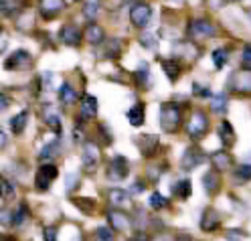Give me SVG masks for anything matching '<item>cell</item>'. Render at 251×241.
I'll return each instance as SVG.
<instances>
[{"instance_id": "cell-1", "label": "cell", "mask_w": 251, "mask_h": 241, "mask_svg": "<svg viewBox=\"0 0 251 241\" xmlns=\"http://www.w3.org/2000/svg\"><path fill=\"white\" fill-rule=\"evenodd\" d=\"M182 126V107L175 102H164L160 106V128L166 134H176Z\"/></svg>"}, {"instance_id": "cell-2", "label": "cell", "mask_w": 251, "mask_h": 241, "mask_svg": "<svg viewBox=\"0 0 251 241\" xmlns=\"http://www.w3.org/2000/svg\"><path fill=\"white\" fill-rule=\"evenodd\" d=\"M207 130H209V116L202 109H197L186 124V134L191 136V140H201L205 138Z\"/></svg>"}, {"instance_id": "cell-3", "label": "cell", "mask_w": 251, "mask_h": 241, "mask_svg": "<svg viewBox=\"0 0 251 241\" xmlns=\"http://www.w3.org/2000/svg\"><path fill=\"white\" fill-rule=\"evenodd\" d=\"M217 35V27L207 19H197L188 25V37L193 41H205Z\"/></svg>"}, {"instance_id": "cell-4", "label": "cell", "mask_w": 251, "mask_h": 241, "mask_svg": "<svg viewBox=\"0 0 251 241\" xmlns=\"http://www.w3.org/2000/svg\"><path fill=\"white\" fill-rule=\"evenodd\" d=\"M100 158H101V152H100V146L96 142H83L81 146V164H83V170L85 172H96L98 164H100Z\"/></svg>"}, {"instance_id": "cell-5", "label": "cell", "mask_w": 251, "mask_h": 241, "mask_svg": "<svg viewBox=\"0 0 251 241\" xmlns=\"http://www.w3.org/2000/svg\"><path fill=\"white\" fill-rule=\"evenodd\" d=\"M152 19V6L146 2H136L130 8V23L136 28H146Z\"/></svg>"}, {"instance_id": "cell-6", "label": "cell", "mask_w": 251, "mask_h": 241, "mask_svg": "<svg viewBox=\"0 0 251 241\" xmlns=\"http://www.w3.org/2000/svg\"><path fill=\"white\" fill-rule=\"evenodd\" d=\"M57 176H59V170H57V166L53 162H45L43 166H39L37 174H35V187H37V190H47Z\"/></svg>"}, {"instance_id": "cell-7", "label": "cell", "mask_w": 251, "mask_h": 241, "mask_svg": "<svg viewBox=\"0 0 251 241\" xmlns=\"http://www.w3.org/2000/svg\"><path fill=\"white\" fill-rule=\"evenodd\" d=\"M130 172V164H128V160H126L124 156H114L112 160H109V164H107V179L109 181H114V183H120L124 181L126 176H128Z\"/></svg>"}, {"instance_id": "cell-8", "label": "cell", "mask_w": 251, "mask_h": 241, "mask_svg": "<svg viewBox=\"0 0 251 241\" xmlns=\"http://www.w3.org/2000/svg\"><path fill=\"white\" fill-rule=\"evenodd\" d=\"M229 87L237 93H251V69L235 71L229 77Z\"/></svg>"}, {"instance_id": "cell-9", "label": "cell", "mask_w": 251, "mask_h": 241, "mask_svg": "<svg viewBox=\"0 0 251 241\" xmlns=\"http://www.w3.org/2000/svg\"><path fill=\"white\" fill-rule=\"evenodd\" d=\"M205 160H207V154L202 150H199V148H186V152L182 154V160H180V166H182V170L191 172V170L199 168L202 162H205Z\"/></svg>"}, {"instance_id": "cell-10", "label": "cell", "mask_w": 251, "mask_h": 241, "mask_svg": "<svg viewBox=\"0 0 251 241\" xmlns=\"http://www.w3.org/2000/svg\"><path fill=\"white\" fill-rule=\"evenodd\" d=\"M81 30H79V27L77 25H71V23H67V25H63L61 27V30H59V39H61V43L63 45H67V47H77V45H81Z\"/></svg>"}, {"instance_id": "cell-11", "label": "cell", "mask_w": 251, "mask_h": 241, "mask_svg": "<svg viewBox=\"0 0 251 241\" xmlns=\"http://www.w3.org/2000/svg\"><path fill=\"white\" fill-rule=\"evenodd\" d=\"M136 146H138L140 152H142V156L150 158V156L156 154V150H158L160 140H158V136H154V134H142V136L136 138Z\"/></svg>"}, {"instance_id": "cell-12", "label": "cell", "mask_w": 251, "mask_h": 241, "mask_svg": "<svg viewBox=\"0 0 251 241\" xmlns=\"http://www.w3.org/2000/svg\"><path fill=\"white\" fill-rule=\"evenodd\" d=\"M65 0H39V10L43 19H55L61 10H65Z\"/></svg>"}, {"instance_id": "cell-13", "label": "cell", "mask_w": 251, "mask_h": 241, "mask_svg": "<svg viewBox=\"0 0 251 241\" xmlns=\"http://www.w3.org/2000/svg\"><path fill=\"white\" fill-rule=\"evenodd\" d=\"M107 221H109V225H112L114 231H128L132 227V219L126 213L118 211V209H114V211H107Z\"/></svg>"}, {"instance_id": "cell-14", "label": "cell", "mask_w": 251, "mask_h": 241, "mask_svg": "<svg viewBox=\"0 0 251 241\" xmlns=\"http://www.w3.org/2000/svg\"><path fill=\"white\" fill-rule=\"evenodd\" d=\"M219 225H221V215H219L213 207L205 209V213L201 217V229L205 233H213L215 229H219Z\"/></svg>"}, {"instance_id": "cell-15", "label": "cell", "mask_w": 251, "mask_h": 241, "mask_svg": "<svg viewBox=\"0 0 251 241\" xmlns=\"http://www.w3.org/2000/svg\"><path fill=\"white\" fill-rule=\"evenodd\" d=\"M202 188H205L207 195H217L219 188H221V176H219V170H209L202 174Z\"/></svg>"}, {"instance_id": "cell-16", "label": "cell", "mask_w": 251, "mask_h": 241, "mask_svg": "<svg viewBox=\"0 0 251 241\" xmlns=\"http://www.w3.org/2000/svg\"><path fill=\"white\" fill-rule=\"evenodd\" d=\"M83 39L89 45H101V43H105V33H103V28L98 23H89L85 27V30H83Z\"/></svg>"}, {"instance_id": "cell-17", "label": "cell", "mask_w": 251, "mask_h": 241, "mask_svg": "<svg viewBox=\"0 0 251 241\" xmlns=\"http://www.w3.org/2000/svg\"><path fill=\"white\" fill-rule=\"evenodd\" d=\"M136 83L140 89H150L152 87V73H150V65L148 63H140L138 69L134 71Z\"/></svg>"}, {"instance_id": "cell-18", "label": "cell", "mask_w": 251, "mask_h": 241, "mask_svg": "<svg viewBox=\"0 0 251 241\" xmlns=\"http://www.w3.org/2000/svg\"><path fill=\"white\" fill-rule=\"evenodd\" d=\"M126 118H128V122H130V126H142L144 124V120H146V106L142 104V102H138V104H134L128 111H126Z\"/></svg>"}, {"instance_id": "cell-19", "label": "cell", "mask_w": 251, "mask_h": 241, "mask_svg": "<svg viewBox=\"0 0 251 241\" xmlns=\"http://www.w3.org/2000/svg\"><path fill=\"white\" fill-rule=\"evenodd\" d=\"M28 63H30V55H28V51L21 49V51H14V53L4 61V67H6L8 71H12V69H19V67L28 65Z\"/></svg>"}, {"instance_id": "cell-20", "label": "cell", "mask_w": 251, "mask_h": 241, "mask_svg": "<svg viewBox=\"0 0 251 241\" xmlns=\"http://www.w3.org/2000/svg\"><path fill=\"white\" fill-rule=\"evenodd\" d=\"M211 162H213V168H217L219 172H225L233 168V156L225 150H219L211 156Z\"/></svg>"}, {"instance_id": "cell-21", "label": "cell", "mask_w": 251, "mask_h": 241, "mask_svg": "<svg viewBox=\"0 0 251 241\" xmlns=\"http://www.w3.org/2000/svg\"><path fill=\"white\" fill-rule=\"evenodd\" d=\"M160 65H162V69H164V75L170 79L172 83H175L176 79L180 77V73H182V65H180L178 59H162Z\"/></svg>"}, {"instance_id": "cell-22", "label": "cell", "mask_w": 251, "mask_h": 241, "mask_svg": "<svg viewBox=\"0 0 251 241\" xmlns=\"http://www.w3.org/2000/svg\"><path fill=\"white\" fill-rule=\"evenodd\" d=\"M98 109H100L98 98H93V95H83V100H81V116L83 118H96Z\"/></svg>"}, {"instance_id": "cell-23", "label": "cell", "mask_w": 251, "mask_h": 241, "mask_svg": "<svg viewBox=\"0 0 251 241\" xmlns=\"http://www.w3.org/2000/svg\"><path fill=\"white\" fill-rule=\"evenodd\" d=\"M219 138H221L223 146H233L235 144V130H233L231 122L225 120V122L219 124Z\"/></svg>"}, {"instance_id": "cell-24", "label": "cell", "mask_w": 251, "mask_h": 241, "mask_svg": "<svg viewBox=\"0 0 251 241\" xmlns=\"http://www.w3.org/2000/svg\"><path fill=\"white\" fill-rule=\"evenodd\" d=\"M61 154V140H51L49 144H47V146L41 150V154H39V158L43 160V162H47V160H51L53 158H57Z\"/></svg>"}, {"instance_id": "cell-25", "label": "cell", "mask_w": 251, "mask_h": 241, "mask_svg": "<svg viewBox=\"0 0 251 241\" xmlns=\"http://www.w3.org/2000/svg\"><path fill=\"white\" fill-rule=\"evenodd\" d=\"M107 199L114 207H124L130 203V192L128 190H122V188H112L107 192Z\"/></svg>"}, {"instance_id": "cell-26", "label": "cell", "mask_w": 251, "mask_h": 241, "mask_svg": "<svg viewBox=\"0 0 251 241\" xmlns=\"http://www.w3.org/2000/svg\"><path fill=\"white\" fill-rule=\"evenodd\" d=\"M172 192H175V197H178V199H188L191 197V192H193V185H191L188 179L176 181L175 185H172Z\"/></svg>"}, {"instance_id": "cell-27", "label": "cell", "mask_w": 251, "mask_h": 241, "mask_svg": "<svg viewBox=\"0 0 251 241\" xmlns=\"http://www.w3.org/2000/svg\"><path fill=\"white\" fill-rule=\"evenodd\" d=\"M26 217H28V207H26V203H21L17 207V211L10 213V225L12 227H21V225L26 221Z\"/></svg>"}, {"instance_id": "cell-28", "label": "cell", "mask_w": 251, "mask_h": 241, "mask_svg": "<svg viewBox=\"0 0 251 241\" xmlns=\"http://www.w3.org/2000/svg\"><path fill=\"white\" fill-rule=\"evenodd\" d=\"M100 12H101V0H83V14H85V19H89V21L98 19Z\"/></svg>"}, {"instance_id": "cell-29", "label": "cell", "mask_w": 251, "mask_h": 241, "mask_svg": "<svg viewBox=\"0 0 251 241\" xmlns=\"http://www.w3.org/2000/svg\"><path fill=\"white\" fill-rule=\"evenodd\" d=\"M26 122H28V111L23 109L21 114H17V116L10 120V130H12L14 134H23L25 128H26Z\"/></svg>"}, {"instance_id": "cell-30", "label": "cell", "mask_w": 251, "mask_h": 241, "mask_svg": "<svg viewBox=\"0 0 251 241\" xmlns=\"http://www.w3.org/2000/svg\"><path fill=\"white\" fill-rule=\"evenodd\" d=\"M59 100H61V104H65V106H73L77 102V93L69 83H63L59 87Z\"/></svg>"}, {"instance_id": "cell-31", "label": "cell", "mask_w": 251, "mask_h": 241, "mask_svg": "<svg viewBox=\"0 0 251 241\" xmlns=\"http://www.w3.org/2000/svg\"><path fill=\"white\" fill-rule=\"evenodd\" d=\"M103 57H107V59H116V57H120V53H122V43L118 41V39H109V41H105V47H103Z\"/></svg>"}, {"instance_id": "cell-32", "label": "cell", "mask_w": 251, "mask_h": 241, "mask_svg": "<svg viewBox=\"0 0 251 241\" xmlns=\"http://www.w3.org/2000/svg\"><path fill=\"white\" fill-rule=\"evenodd\" d=\"M14 195H17V188H14V185L0 176V201H10Z\"/></svg>"}, {"instance_id": "cell-33", "label": "cell", "mask_w": 251, "mask_h": 241, "mask_svg": "<svg viewBox=\"0 0 251 241\" xmlns=\"http://www.w3.org/2000/svg\"><path fill=\"white\" fill-rule=\"evenodd\" d=\"M211 109L215 114H225L227 111V93H217L211 100Z\"/></svg>"}, {"instance_id": "cell-34", "label": "cell", "mask_w": 251, "mask_h": 241, "mask_svg": "<svg viewBox=\"0 0 251 241\" xmlns=\"http://www.w3.org/2000/svg\"><path fill=\"white\" fill-rule=\"evenodd\" d=\"M148 205H150V209H154V211H162V209L168 207V199L162 197L160 192H152L150 199H148Z\"/></svg>"}, {"instance_id": "cell-35", "label": "cell", "mask_w": 251, "mask_h": 241, "mask_svg": "<svg viewBox=\"0 0 251 241\" xmlns=\"http://www.w3.org/2000/svg\"><path fill=\"white\" fill-rule=\"evenodd\" d=\"M229 61V51L227 49H215L213 51V65L215 69H223Z\"/></svg>"}, {"instance_id": "cell-36", "label": "cell", "mask_w": 251, "mask_h": 241, "mask_svg": "<svg viewBox=\"0 0 251 241\" xmlns=\"http://www.w3.org/2000/svg\"><path fill=\"white\" fill-rule=\"evenodd\" d=\"M21 4L19 2H14V0H0V12L2 14H14V12H19Z\"/></svg>"}, {"instance_id": "cell-37", "label": "cell", "mask_w": 251, "mask_h": 241, "mask_svg": "<svg viewBox=\"0 0 251 241\" xmlns=\"http://www.w3.org/2000/svg\"><path fill=\"white\" fill-rule=\"evenodd\" d=\"M45 124L51 128L53 132H61V120H59V114H55V111H51V114H47L45 116Z\"/></svg>"}, {"instance_id": "cell-38", "label": "cell", "mask_w": 251, "mask_h": 241, "mask_svg": "<svg viewBox=\"0 0 251 241\" xmlns=\"http://www.w3.org/2000/svg\"><path fill=\"white\" fill-rule=\"evenodd\" d=\"M138 41H140V45H142V47H146V49H152V51L158 47V39H156L154 35H150V33H144Z\"/></svg>"}, {"instance_id": "cell-39", "label": "cell", "mask_w": 251, "mask_h": 241, "mask_svg": "<svg viewBox=\"0 0 251 241\" xmlns=\"http://www.w3.org/2000/svg\"><path fill=\"white\" fill-rule=\"evenodd\" d=\"M235 176H237L239 181H243V183L251 181V164H241V166H237V168H235Z\"/></svg>"}, {"instance_id": "cell-40", "label": "cell", "mask_w": 251, "mask_h": 241, "mask_svg": "<svg viewBox=\"0 0 251 241\" xmlns=\"http://www.w3.org/2000/svg\"><path fill=\"white\" fill-rule=\"evenodd\" d=\"M73 203H75V207H79L81 211H85V213L93 211V201L91 199H73Z\"/></svg>"}, {"instance_id": "cell-41", "label": "cell", "mask_w": 251, "mask_h": 241, "mask_svg": "<svg viewBox=\"0 0 251 241\" xmlns=\"http://www.w3.org/2000/svg\"><path fill=\"white\" fill-rule=\"evenodd\" d=\"M77 183H79V176H77V174H67L65 176V190L67 192H71V190H75L77 188Z\"/></svg>"}, {"instance_id": "cell-42", "label": "cell", "mask_w": 251, "mask_h": 241, "mask_svg": "<svg viewBox=\"0 0 251 241\" xmlns=\"http://www.w3.org/2000/svg\"><path fill=\"white\" fill-rule=\"evenodd\" d=\"M96 237H98V239H105V241H109V239H114V229H109V227H100V229L96 231Z\"/></svg>"}, {"instance_id": "cell-43", "label": "cell", "mask_w": 251, "mask_h": 241, "mask_svg": "<svg viewBox=\"0 0 251 241\" xmlns=\"http://www.w3.org/2000/svg\"><path fill=\"white\" fill-rule=\"evenodd\" d=\"M241 59H243V67L251 69V43H247V45L243 47V55H241Z\"/></svg>"}, {"instance_id": "cell-44", "label": "cell", "mask_w": 251, "mask_h": 241, "mask_svg": "<svg viewBox=\"0 0 251 241\" xmlns=\"http://www.w3.org/2000/svg\"><path fill=\"white\" fill-rule=\"evenodd\" d=\"M225 237H227V239H247V233H243V231H239V229H233V231H227Z\"/></svg>"}, {"instance_id": "cell-45", "label": "cell", "mask_w": 251, "mask_h": 241, "mask_svg": "<svg viewBox=\"0 0 251 241\" xmlns=\"http://www.w3.org/2000/svg\"><path fill=\"white\" fill-rule=\"evenodd\" d=\"M8 106H10V98H8L6 93H2V91H0V111L8 109Z\"/></svg>"}, {"instance_id": "cell-46", "label": "cell", "mask_w": 251, "mask_h": 241, "mask_svg": "<svg viewBox=\"0 0 251 241\" xmlns=\"http://www.w3.org/2000/svg\"><path fill=\"white\" fill-rule=\"evenodd\" d=\"M6 47H8V37L2 28H0V53H4L6 51Z\"/></svg>"}, {"instance_id": "cell-47", "label": "cell", "mask_w": 251, "mask_h": 241, "mask_svg": "<svg viewBox=\"0 0 251 241\" xmlns=\"http://www.w3.org/2000/svg\"><path fill=\"white\" fill-rule=\"evenodd\" d=\"M45 239L47 241H55L57 239V227H47L45 229Z\"/></svg>"}, {"instance_id": "cell-48", "label": "cell", "mask_w": 251, "mask_h": 241, "mask_svg": "<svg viewBox=\"0 0 251 241\" xmlns=\"http://www.w3.org/2000/svg\"><path fill=\"white\" fill-rule=\"evenodd\" d=\"M193 87H195L193 91H195L197 95H211V91H209V89H205V87H202V85H199V83H195Z\"/></svg>"}, {"instance_id": "cell-49", "label": "cell", "mask_w": 251, "mask_h": 241, "mask_svg": "<svg viewBox=\"0 0 251 241\" xmlns=\"http://www.w3.org/2000/svg\"><path fill=\"white\" fill-rule=\"evenodd\" d=\"M6 144H8V136H6L2 130H0V148H4Z\"/></svg>"}, {"instance_id": "cell-50", "label": "cell", "mask_w": 251, "mask_h": 241, "mask_svg": "<svg viewBox=\"0 0 251 241\" xmlns=\"http://www.w3.org/2000/svg\"><path fill=\"white\" fill-rule=\"evenodd\" d=\"M73 138H75V142H81L83 132H79V128H75V130H73Z\"/></svg>"}, {"instance_id": "cell-51", "label": "cell", "mask_w": 251, "mask_h": 241, "mask_svg": "<svg viewBox=\"0 0 251 241\" xmlns=\"http://www.w3.org/2000/svg\"><path fill=\"white\" fill-rule=\"evenodd\" d=\"M144 190V183H136V187H132L130 192H142Z\"/></svg>"}, {"instance_id": "cell-52", "label": "cell", "mask_w": 251, "mask_h": 241, "mask_svg": "<svg viewBox=\"0 0 251 241\" xmlns=\"http://www.w3.org/2000/svg\"><path fill=\"white\" fill-rule=\"evenodd\" d=\"M245 12H247V17H249V21H251V8H249V10H245Z\"/></svg>"}]
</instances>
